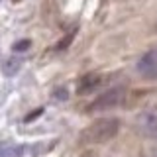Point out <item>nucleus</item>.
I'll list each match as a JSON object with an SVG mask.
<instances>
[{
	"label": "nucleus",
	"instance_id": "f257e3e1",
	"mask_svg": "<svg viewBox=\"0 0 157 157\" xmlns=\"http://www.w3.org/2000/svg\"><path fill=\"white\" fill-rule=\"evenodd\" d=\"M118 130H120V122L116 118H98L92 124H88L85 130L81 132V144L85 145H96V144H104V141L112 140Z\"/></svg>",
	"mask_w": 157,
	"mask_h": 157
},
{
	"label": "nucleus",
	"instance_id": "f03ea898",
	"mask_svg": "<svg viewBox=\"0 0 157 157\" xmlns=\"http://www.w3.org/2000/svg\"><path fill=\"white\" fill-rule=\"evenodd\" d=\"M124 98H126V88H122V86L110 88V90H106L104 94L98 96L96 100L90 104V108H88V110H96V112H100V110H110V108L120 106L122 102H124Z\"/></svg>",
	"mask_w": 157,
	"mask_h": 157
},
{
	"label": "nucleus",
	"instance_id": "7ed1b4c3",
	"mask_svg": "<svg viewBox=\"0 0 157 157\" xmlns=\"http://www.w3.org/2000/svg\"><path fill=\"white\" fill-rule=\"evenodd\" d=\"M136 126L145 136H157V106L145 108L136 118Z\"/></svg>",
	"mask_w": 157,
	"mask_h": 157
},
{
	"label": "nucleus",
	"instance_id": "20e7f679",
	"mask_svg": "<svg viewBox=\"0 0 157 157\" xmlns=\"http://www.w3.org/2000/svg\"><path fill=\"white\" fill-rule=\"evenodd\" d=\"M137 73L145 78H157V47L145 51L137 59Z\"/></svg>",
	"mask_w": 157,
	"mask_h": 157
},
{
	"label": "nucleus",
	"instance_id": "39448f33",
	"mask_svg": "<svg viewBox=\"0 0 157 157\" xmlns=\"http://www.w3.org/2000/svg\"><path fill=\"white\" fill-rule=\"evenodd\" d=\"M20 67H22V59H18L16 55H12V57L4 59V63H2V73H4L6 77H14V75L20 71Z\"/></svg>",
	"mask_w": 157,
	"mask_h": 157
},
{
	"label": "nucleus",
	"instance_id": "423d86ee",
	"mask_svg": "<svg viewBox=\"0 0 157 157\" xmlns=\"http://www.w3.org/2000/svg\"><path fill=\"white\" fill-rule=\"evenodd\" d=\"M98 81H100L98 77H92V75H90V77H86L85 81H82L85 85H81V86H78V92H90L94 86H98Z\"/></svg>",
	"mask_w": 157,
	"mask_h": 157
},
{
	"label": "nucleus",
	"instance_id": "0eeeda50",
	"mask_svg": "<svg viewBox=\"0 0 157 157\" xmlns=\"http://www.w3.org/2000/svg\"><path fill=\"white\" fill-rule=\"evenodd\" d=\"M20 151H22V147H12V145H0V157H12V155H20Z\"/></svg>",
	"mask_w": 157,
	"mask_h": 157
},
{
	"label": "nucleus",
	"instance_id": "6e6552de",
	"mask_svg": "<svg viewBox=\"0 0 157 157\" xmlns=\"http://www.w3.org/2000/svg\"><path fill=\"white\" fill-rule=\"evenodd\" d=\"M29 45H32V41H29V39H20V41H16V43L12 45V49L20 53V51H26Z\"/></svg>",
	"mask_w": 157,
	"mask_h": 157
},
{
	"label": "nucleus",
	"instance_id": "1a4fd4ad",
	"mask_svg": "<svg viewBox=\"0 0 157 157\" xmlns=\"http://www.w3.org/2000/svg\"><path fill=\"white\" fill-rule=\"evenodd\" d=\"M53 96L57 98V100H67V96H69V92H67V88H57L55 92H53Z\"/></svg>",
	"mask_w": 157,
	"mask_h": 157
},
{
	"label": "nucleus",
	"instance_id": "9d476101",
	"mask_svg": "<svg viewBox=\"0 0 157 157\" xmlns=\"http://www.w3.org/2000/svg\"><path fill=\"white\" fill-rule=\"evenodd\" d=\"M0 2H2V0H0Z\"/></svg>",
	"mask_w": 157,
	"mask_h": 157
},
{
	"label": "nucleus",
	"instance_id": "9b49d317",
	"mask_svg": "<svg viewBox=\"0 0 157 157\" xmlns=\"http://www.w3.org/2000/svg\"><path fill=\"white\" fill-rule=\"evenodd\" d=\"M155 157H157V155H155Z\"/></svg>",
	"mask_w": 157,
	"mask_h": 157
}]
</instances>
